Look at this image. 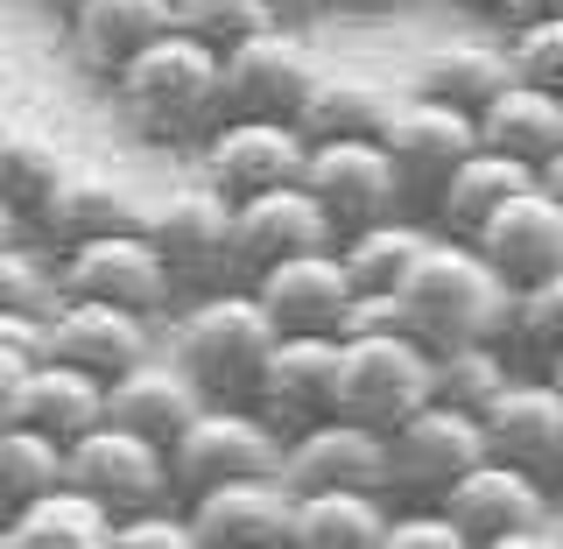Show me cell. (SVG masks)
Returning <instances> with one entry per match:
<instances>
[{
    "label": "cell",
    "instance_id": "6da1fadb",
    "mask_svg": "<svg viewBox=\"0 0 563 549\" xmlns=\"http://www.w3.org/2000/svg\"><path fill=\"white\" fill-rule=\"evenodd\" d=\"M120 120L155 141V149H198V141L225 120L219 99V50L190 43L184 29H163L148 50H134L128 64L106 78Z\"/></svg>",
    "mask_w": 563,
    "mask_h": 549
},
{
    "label": "cell",
    "instance_id": "7a4b0ae2",
    "mask_svg": "<svg viewBox=\"0 0 563 549\" xmlns=\"http://www.w3.org/2000/svg\"><path fill=\"white\" fill-rule=\"evenodd\" d=\"M395 304H401V331L437 352V345H465V339H500L507 282L479 261L472 240L430 233V246L416 254V268L401 275Z\"/></svg>",
    "mask_w": 563,
    "mask_h": 549
},
{
    "label": "cell",
    "instance_id": "3957f363",
    "mask_svg": "<svg viewBox=\"0 0 563 549\" xmlns=\"http://www.w3.org/2000/svg\"><path fill=\"white\" fill-rule=\"evenodd\" d=\"M268 345H275V325H268V310L254 304L246 282L190 296V310L176 317V331H169V360L190 374V387H198L205 402H246V409H254V381H261Z\"/></svg>",
    "mask_w": 563,
    "mask_h": 549
},
{
    "label": "cell",
    "instance_id": "277c9868",
    "mask_svg": "<svg viewBox=\"0 0 563 549\" xmlns=\"http://www.w3.org/2000/svg\"><path fill=\"white\" fill-rule=\"evenodd\" d=\"M430 402V345L409 331H345L339 339V381H331V409L366 422V430H395L409 409Z\"/></svg>",
    "mask_w": 563,
    "mask_h": 549
},
{
    "label": "cell",
    "instance_id": "5b68a950",
    "mask_svg": "<svg viewBox=\"0 0 563 549\" xmlns=\"http://www.w3.org/2000/svg\"><path fill=\"white\" fill-rule=\"evenodd\" d=\"M141 233H148L176 296H205V289L240 282V268H233V205L211 184L169 190L155 211H141Z\"/></svg>",
    "mask_w": 563,
    "mask_h": 549
},
{
    "label": "cell",
    "instance_id": "8992f818",
    "mask_svg": "<svg viewBox=\"0 0 563 549\" xmlns=\"http://www.w3.org/2000/svg\"><path fill=\"white\" fill-rule=\"evenodd\" d=\"M374 141H380L387 169H395V184H401V211H430L437 184L479 149L472 113H457V106H444V99H422V92L387 99Z\"/></svg>",
    "mask_w": 563,
    "mask_h": 549
},
{
    "label": "cell",
    "instance_id": "52a82bcc",
    "mask_svg": "<svg viewBox=\"0 0 563 549\" xmlns=\"http://www.w3.org/2000/svg\"><path fill=\"white\" fill-rule=\"evenodd\" d=\"M282 437L268 430V416L246 409V402H205L184 430L169 437V486L176 501L219 486V480H254V472H275Z\"/></svg>",
    "mask_w": 563,
    "mask_h": 549
},
{
    "label": "cell",
    "instance_id": "ba28073f",
    "mask_svg": "<svg viewBox=\"0 0 563 549\" xmlns=\"http://www.w3.org/2000/svg\"><path fill=\"white\" fill-rule=\"evenodd\" d=\"M451 528L465 536V549H521V542H556L550 528V486L521 465H500V458H479V465L457 480L444 501Z\"/></svg>",
    "mask_w": 563,
    "mask_h": 549
},
{
    "label": "cell",
    "instance_id": "9c48e42d",
    "mask_svg": "<svg viewBox=\"0 0 563 549\" xmlns=\"http://www.w3.org/2000/svg\"><path fill=\"white\" fill-rule=\"evenodd\" d=\"M479 458H486L479 416L422 402L387 430V501H444Z\"/></svg>",
    "mask_w": 563,
    "mask_h": 549
},
{
    "label": "cell",
    "instance_id": "30bf717a",
    "mask_svg": "<svg viewBox=\"0 0 563 549\" xmlns=\"http://www.w3.org/2000/svg\"><path fill=\"white\" fill-rule=\"evenodd\" d=\"M57 268V296H78V304H120L134 317H163L176 304L163 261H155L148 233H106V240H78V246H57L49 254Z\"/></svg>",
    "mask_w": 563,
    "mask_h": 549
},
{
    "label": "cell",
    "instance_id": "8fae6325",
    "mask_svg": "<svg viewBox=\"0 0 563 549\" xmlns=\"http://www.w3.org/2000/svg\"><path fill=\"white\" fill-rule=\"evenodd\" d=\"M317 70H324V64L310 57L303 35H296L289 22H275V29L246 35V43H233L219 57V99H225V113L289 120V128H296V113H303Z\"/></svg>",
    "mask_w": 563,
    "mask_h": 549
},
{
    "label": "cell",
    "instance_id": "7c38bea8",
    "mask_svg": "<svg viewBox=\"0 0 563 549\" xmlns=\"http://www.w3.org/2000/svg\"><path fill=\"white\" fill-rule=\"evenodd\" d=\"M64 480L85 486L106 515H134V507H155V501H176L169 486V451L134 437L128 422L99 416L85 437L64 444Z\"/></svg>",
    "mask_w": 563,
    "mask_h": 549
},
{
    "label": "cell",
    "instance_id": "4fadbf2b",
    "mask_svg": "<svg viewBox=\"0 0 563 549\" xmlns=\"http://www.w3.org/2000/svg\"><path fill=\"white\" fill-rule=\"evenodd\" d=\"M296 184L317 198L331 240L352 233V226H374V219H387V211H401V184H395V169H387L374 134H324V141H310Z\"/></svg>",
    "mask_w": 563,
    "mask_h": 549
},
{
    "label": "cell",
    "instance_id": "5bb4252c",
    "mask_svg": "<svg viewBox=\"0 0 563 549\" xmlns=\"http://www.w3.org/2000/svg\"><path fill=\"white\" fill-rule=\"evenodd\" d=\"M303 128L289 120H246V113H225L219 128L198 141V176L219 190L225 205L254 198V190H275V184H296L303 176Z\"/></svg>",
    "mask_w": 563,
    "mask_h": 549
},
{
    "label": "cell",
    "instance_id": "9a60e30c",
    "mask_svg": "<svg viewBox=\"0 0 563 549\" xmlns=\"http://www.w3.org/2000/svg\"><path fill=\"white\" fill-rule=\"evenodd\" d=\"M275 480L289 486V493H317V486H366V493H387V437L331 409V416H317V422H303V430L282 437Z\"/></svg>",
    "mask_w": 563,
    "mask_h": 549
},
{
    "label": "cell",
    "instance_id": "2e32d148",
    "mask_svg": "<svg viewBox=\"0 0 563 549\" xmlns=\"http://www.w3.org/2000/svg\"><path fill=\"white\" fill-rule=\"evenodd\" d=\"M479 437H486V458L521 465L550 486L563 465V395L550 387V374H507L479 409Z\"/></svg>",
    "mask_w": 563,
    "mask_h": 549
},
{
    "label": "cell",
    "instance_id": "e0dca14e",
    "mask_svg": "<svg viewBox=\"0 0 563 549\" xmlns=\"http://www.w3.org/2000/svg\"><path fill=\"white\" fill-rule=\"evenodd\" d=\"M331 381H339V331H275L268 360L254 381V409L275 437L331 416Z\"/></svg>",
    "mask_w": 563,
    "mask_h": 549
},
{
    "label": "cell",
    "instance_id": "ac0fdd59",
    "mask_svg": "<svg viewBox=\"0 0 563 549\" xmlns=\"http://www.w3.org/2000/svg\"><path fill=\"white\" fill-rule=\"evenodd\" d=\"M472 246H479V261L507 282V289L542 282V275H563V205L542 184H521L515 198H500L479 219Z\"/></svg>",
    "mask_w": 563,
    "mask_h": 549
},
{
    "label": "cell",
    "instance_id": "d6986e66",
    "mask_svg": "<svg viewBox=\"0 0 563 549\" xmlns=\"http://www.w3.org/2000/svg\"><path fill=\"white\" fill-rule=\"evenodd\" d=\"M155 317H134L120 304H78V296H57L43 317V352L64 366H85L92 381H113L128 374L134 360L155 352Z\"/></svg>",
    "mask_w": 563,
    "mask_h": 549
},
{
    "label": "cell",
    "instance_id": "ffe728a7",
    "mask_svg": "<svg viewBox=\"0 0 563 549\" xmlns=\"http://www.w3.org/2000/svg\"><path fill=\"white\" fill-rule=\"evenodd\" d=\"M184 521L198 549H289V486L275 472L219 480L184 501Z\"/></svg>",
    "mask_w": 563,
    "mask_h": 549
},
{
    "label": "cell",
    "instance_id": "44dd1931",
    "mask_svg": "<svg viewBox=\"0 0 563 549\" xmlns=\"http://www.w3.org/2000/svg\"><path fill=\"white\" fill-rule=\"evenodd\" d=\"M254 304L268 310L275 331H339V317L352 304V282L339 268L331 246H310V254H282L268 268L246 275Z\"/></svg>",
    "mask_w": 563,
    "mask_h": 549
},
{
    "label": "cell",
    "instance_id": "7402d4cb",
    "mask_svg": "<svg viewBox=\"0 0 563 549\" xmlns=\"http://www.w3.org/2000/svg\"><path fill=\"white\" fill-rule=\"evenodd\" d=\"M310 246H331V226L317 198L303 184H275V190H254V198L233 205V268L240 282L254 268H268L282 254H310Z\"/></svg>",
    "mask_w": 563,
    "mask_h": 549
},
{
    "label": "cell",
    "instance_id": "603a6c76",
    "mask_svg": "<svg viewBox=\"0 0 563 549\" xmlns=\"http://www.w3.org/2000/svg\"><path fill=\"white\" fill-rule=\"evenodd\" d=\"M141 226V205L128 184L113 176H85V169H64L57 190L29 211V233L43 246H78V240H106V233H134Z\"/></svg>",
    "mask_w": 563,
    "mask_h": 549
},
{
    "label": "cell",
    "instance_id": "cb8c5ba5",
    "mask_svg": "<svg viewBox=\"0 0 563 549\" xmlns=\"http://www.w3.org/2000/svg\"><path fill=\"white\" fill-rule=\"evenodd\" d=\"M198 409H205V395L190 387V374L176 360H155V352L134 360L128 374L106 381V416L128 422L134 437H148V444H163V451H169V437L184 430Z\"/></svg>",
    "mask_w": 563,
    "mask_h": 549
},
{
    "label": "cell",
    "instance_id": "d4e9b609",
    "mask_svg": "<svg viewBox=\"0 0 563 549\" xmlns=\"http://www.w3.org/2000/svg\"><path fill=\"white\" fill-rule=\"evenodd\" d=\"M64 29H70V57L92 78H113L134 50H148L169 29V0H70Z\"/></svg>",
    "mask_w": 563,
    "mask_h": 549
},
{
    "label": "cell",
    "instance_id": "484cf974",
    "mask_svg": "<svg viewBox=\"0 0 563 549\" xmlns=\"http://www.w3.org/2000/svg\"><path fill=\"white\" fill-rule=\"evenodd\" d=\"M99 416H106V381H92L85 366L49 360V352L29 360L22 387H14V422L43 430L49 444H70V437H85Z\"/></svg>",
    "mask_w": 563,
    "mask_h": 549
},
{
    "label": "cell",
    "instance_id": "4316f807",
    "mask_svg": "<svg viewBox=\"0 0 563 549\" xmlns=\"http://www.w3.org/2000/svg\"><path fill=\"white\" fill-rule=\"evenodd\" d=\"M472 134H479V149H500V155H515V163L536 169L542 155L563 149V92H542V85H528V78H507L500 92L472 113Z\"/></svg>",
    "mask_w": 563,
    "mask_h": 549
},
{
    "label": "cell",
    "instance_id": "83f0119b",
    "mask_svg": "<svg viewBox=\"0 0 563 549\" xmlns=\"http://www.w3.org/2000/svg\"><path fill=\"white\" fill-rule=\"evenodd\" d=\"M387 493L366 486H317L289 493V549H380Z\"/></svg>",
    "mask_w": 563,
    "mask_h": 549
},
{
    "label": "cell",
    "instance_id": "f1b7e54d",
    "mask_svg": "<svg viewBox=\"0 0 563 549\" xmlns=\"http://www.w3.org/2000/svg\"><path fill=\"white\" fill-rule=\"evenodd\" d=\"M521 184H536V169L515 163V155H500V149H472L465 163H457L444 184H437V198H430V233H451V240H472L479 233V219L500 198H515Z\"/></svg>",
    "mask_w": 563,
    "mask_h": 549
},
{
    "label": "cell",
    "instance_id": "f546056e",
    "mask_svg": "<svg viewBox=\"0 0 563 549\" xmlns=\"http://www.w3.org/2000/svg\"><path fill=\"white\" fill-rule=\"evenodd\" d=\"M106 536H113V515L70 480L43 486L29 507L8 515V549H106Z\"/></svg>",
    "mask_w": 563,
    "mask_h": 549
},
{
    "label": "cell",
    "instance_id": "4dcf8cb0",
    "mask_svg": "<svg viewBox=\"0 0 563 549\" xmlns=\"http://www.w3.org/2000/svg\"><path fill=\"white\" fill-rule=\"evenodd\" d=\"M430 246V226L416 219V211H387L374 226H352V233L331 240V254H339V268L352 289H401V275L416 268V254Z\"/></svg>",
    "mask_w": 563,
    "mask_h": 549
},
{
    "label": "cell",
    "instance_id": "1f68e13d",
    "mask_svg": "<svg viewBox=\"0 0 563 549\" xmlns=\"http://www.w3.org/2000/svg\"><path fill=\"white\" fill-rule=\"evenodd\" d=\"M507 78H515V70H507V50H493V43H444V50H430V57L416 64L409 92L444 99V106H457V113H479Z\"/></svg>",
    "mask_w": 563,
    "mask_h": 549
},
{
    "label": "cell",
    "instance_id": "d6a6232c",
    "mask_svg": "<svg viewBox=\"0 0 563 549\" xmlns=\"http://www.w3.org/2000/svg\"><path fill=\"white\" fill-rule=\"evenodd\" d=\"M515 374V360H507L500 339H465V345H437L430 352V402H444V409H472L479 416L493 402V387Z\"/></svg>",
    "mask_w": 563,
    "mask_h": 549
},
{
    "label": "cell",
    "instance_id": "836d02e7",
    "mask_svg": "<svg viewBox=\"0 0 563 549\" xmlns=\"http://www.w3.org/2000/svg\"><path fill=\"white\" fill-rule=\"evenodd\" d=\"M500 345H507V360H528V366L556 360L563 352V275H542V282L507 289Z\"/></svg>",
    "mask_w": 563,
    "mask_h": 549
},
{
    "label": "cell",
    "instance_id": "e575fe53",
    "mask_svg": "<svg viewBox=\"0 0 563 549\" xmlns=\"http://www.w3.org/2000/svg\"><path fill=\"white\" fill-rule=\"evenodd\" d=\"M387 113V92L366 78H339V70H317L303 113H296V128H303V141H324V134H374Z\"/></svg>",
    "mask_w": 563,
    "mask_h": 549
},
{
    "label": "cell",
    "instance_id": "d590c367",
    "mask_svg": "<svg viewBox=\"0 0 563 549\" xmlns=\"http://www.w3.org/2000/svg\"><path fill=\"white\" fill-rule=\"evenodd\" d=\"M57 480H64V444H49L29 422H0V528H8L14 507H29Z\"/></svg>",
    "mask_w": 563,
    "mask_h": 549
},
{
    "label": "cell",
    "instance_id": "8d00e7d4",
    "mask_svg": "<svg viewBox=\"0 0 563 549\" xmlns=\"http://www.w3.org/2000/svg\"><path fill=\"white\" fill-rule=\"evenodd\" d=\"M57 176H64V155L49 149L43 134H29V128H0V198H8L14 211H22V226H29V211L57 190Z\"/></svg>",
    "mask_w": 563,
    "mask_h": 549
},
{
    "label": "cell",
    "instance_id": "74e56055",
    "mask_svg": "<svg viewBox=\"0 0 563 549\" xmlns=\"http://www.w3.org/2000/svg\"><path fill=\"white\" fill-rule=\"evenodd\" d=\"M169 29H184L190 43H205V50L225 57L246 35L275 29V8L268 0H169Z\"/></svg>",
    "mask_w": 563,
    "mask_h": 549
},
{
    "label": "cell",
    "instance_id": "f35d334b",
    "mask_svg": "<svg viewBox=\"0 0 563 549\" xmlns=\"http://www.w3.org/2000/svg\"><path fill=\"white\" fill-rule=\"evenodd\" d=\"M49 304H57V268H49L43 246L8 240L0 246V310H22V317H49Z\"/></svg>",
    "mask_w": 563,
    "mask_h": 549
},
{
    "label": "cell",
    "instance_id": "ab89813d",
    "mask_svg": "<svg viewBox=\"0 0 563 549\" xmlns=\"http://www.w3.org/2000/svg\"><path fill=\"white\" fill-rule=\"evenodd\" d=\"M507 70L542 92H563V14L556 22H528V29H507Z\"/></svg>",
    "mask_w": 563,
    "mask_h": 549
},
{
    "label": "cell",
    "instance_id": "60d3db41",
    "mask_svg": "<svg viewBox=\"0 0 563 549\" xmlns=\"http://www.w3.org/2000/svg\"><path fill=\"white\" fill-rule=\"evenodd\" d=\"M106 549H198V542H190L184 501H155V507H134V515H113Z\"/></svg>",
    "mask_w": 563,
    "mask_h": 549
},
{
    "label": "cell",
    "instance_id": "b9f144b4",
    "mask_svg": "<svg viewBox=\"0 0 563 549\" xmlns=\"http://www.w3.org/2000/svg\"><path fill=\"white\" fill-rule=\"evenodd\" d=\"M0 345H8V352H22V360H43V317L0 310Z\"/></svg>",
    "mask_w": 563,
    "mask_h": 549
},
{
    "label": "cell",
    "instance_id": "7bdbcfd3",
    "mask_svg": "<svg viewBox=\"0 0 563 549\" xmlns=\"http://www.w3.org/2000/svg\"><path fill=\"white\" fill-rule=\"evenodd\" d=\"M493 14H500L507 29H528V22H556L563 0H493Z\"/></svg>",
    "mask_w": 563,
    "mask_h": 549
},
{
    "label": "cell",
    "instance_id": "ee69618b",
    "mask_svg": "<svg viewBox=\"0 0 563 549\" xmlns=\"http://www.w3.org/2000/svg\"><path fill=\"white\" fill-rule=\"evenodd\" d=\"M22 374H29V360L0 345V422H14V387H22Z\"/></svg>",
    "mask_w": 563,
    "mask_h": 549
},
{
    "label": "cell",
    "instance_id": "f6af8a7d",
    "mask_svg": "<svg viewBox=\"0 0 563 549\" xmlns=\"http://www.w3.org/2000/svg\"><path fill=\"white\" fill-rule=\"evenodd\" d=\"M536 184H542V190H550V198L563 205V149H556V155H542V163H536Z\"/></svg>",
    "mask_w": 563,
    "mask_h": 549
},
{
    "label": "cell",
    "instance_id": "bcb514c9",
    "mask_svg": "<svg viewBox=\"0 0 563 549\" xmlns=\"http://www.w3.org/2000/svg\"><path fill=\"white\" fill-rule=\"evenodd\" d=\"M268 8H275V22H303V14L324 8V0H268Z\"/></svg>",
    "mask_w": 563,
    "mask_h": 549
},
{
    "label": "cell",
    "instance_id": "7dc6e473",
    "mask_svg": "<svg viewBox=\"0 0 563 549\" xmlns=\"http://www.w3.org/2000/svg\"><path fill=\"white\" fill-rule=\"evenodd\" d=\"M22 233H29V226H22V211L0 198V246H8V240H22Z\"/></svg>",
    "mask_w": 563,
    "mask_h": 549
},
{
    "label": "cell",
    "instance_id": "c3c4849f",
    "mask_svg": "<svg viewBox=\"0 0 563 549\" xmlns=\"http://www.w3.org/2000/svg\"><path fill=\"white\" fill-rule=\"evenodd\" d=\"M536 374H550V387H556V395H563V352H556V360H542Z\"/></svg>",
    "mask_w": 563,
    "mask_h": 549
},
{
    "label": "cell",
    "instance_id": "681fc988",
    "mask_svg": "<svg viewBox=\"0 0 563 549\" xmlns=\"http://www.w3.org/2000/svg\"><path fill=\"white\" fill-rule=\"evenodd\" d=\"M550 486H556V493H563V465H556V480H550Z\"/></svg>",
    "mask_w": 563,
    "mask_h": 549
},
{
    "label": "cell",
    "instance_id": "f907efd6",
    "mask_svg": "<svg viewBox=\"0 0 563 549\" xmlns=\"http://www.w3.org/2000/svg\"><path fill=\"white\" fill-rule=\"evenodd\" d=\"M465 8H493V0H465Z\"/></svg>",
    "mask_w": 563,
    "mask_h": 549
},
{
    "label": "cell",
    "instance_id": "816d5d0a",
    "mask_svg": "<svg viewBox=\"0 0 563 549\" xmlns=\"http://www.w3.org/2000/svg\"><path fill=\"white\" fill-rule=\"evenodd\" d=\"M0 549H8V528H0Z\"/></svg>",
    "mask_w": 563,
    "mask_h": 549
},
{
    "label": "cell",
    "instance_id": "f5cc1de1",
    "mask_svg": "<svg viewBox=\"0 0 563 549\" xmlns=\"http://www.w3.org/2000/svg\"><path fill=\"white\" fill-rule=\"evenodd\" d=\"M49 8H70V0H49Z\"/></svg>",
    "mask_w": 563,
    "mask_h": 549
}]
</instances>
